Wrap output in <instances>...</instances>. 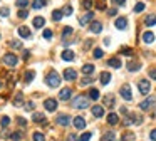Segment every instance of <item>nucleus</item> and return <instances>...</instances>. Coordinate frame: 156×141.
<instances>
[{"instance_id":"41","label":"nucleus","mask_w":156,"mask_h":141,"mask_svg":"<svg viewBox=\"0 0 156 141\" xmlns=\"http://www.w3.org/2000/svg\"><path fill=\"white\" fill-rule=\"evenodd\" d=\"M143 10H144V4H143V2H138V4L134 5V12L138 14V12H143Z\"/></svg>"},{"instance_id":"4","label":"nucleus","mask_w":156,"mask_h":141,"mask_svg":"<svg viewBox=\"0 0 156 141\" xmlns=\"http://www.w3.org/2000/svg\"><path fill=\"white\" fill-rule=\"evenodd\" d=\"M138 89H139V92H141L143 96H146V94L151 91V84H149V81L148 79H141L138 82Z\"/></svg>"},{"instance_id":"6","label":"nucleus","mask_w":156,"mask_h":141,"mask_svg":"<svg viewBox=\"0 0 156 141\" xmlns=\"http://www.w3.org/2000/svg\"><path fill=\"white\" fill-rule=\"evenodd\" d=\"M44 106H45V109H47L49 112H54L55 109H57V101H55V99H52V98H49V99H45V101H44Z\"/></svg>"},{"instance_id":"7","label":"nucleus","mask_w":156,"mask_h":141,"mask_svg":"<svg viewBox=\"0 0 156 141\" xmlns=\"http://www.w3.org/2000/svg\"><path fill=\"white\" fill-rule=\"evenodd\" d=\"M121 96H123L126 101H131V99H133V94H131V87H129V84H124V86L121 87Z\"/></svg>"},{"instance_id":"51","label":"nucleus","mask_w":156,"mask_h":141,"mask_svg":"<svg viewBox=\"0 0 156 141\" xmlns=\"http://www.w3.org/2000/svg\"><path fill=\"white\" fill-rule=\"evenodd\" d=\"M67 141H81V139L77 138V134H76V133H71L69 136H67Z\"/></svg>"},{"instance_id":"38","label":"nucleus","mask_w":156,"mask_h":141,"mask_svg":"<svg viewBox=\"0 0 156 141\" xmlns=\"http://www.w3.org/2000/svg\"><path fill=\"white\" fill-rule=\"evenodd\" d=\"M34 141H45V138H44V134H42V133L35 131V133H34Z\"/></svg>"},{"instance_id":"43","label":"nucleus","mask_w":156,"mask_h":141,"mask_svg":"<svg viewBox=\"0 0 156 141\" xmlns=\"http://www.w3.org/2000/svg\"><path fill=\"white\" fill-rule=\"evenodd\" d=\"M91 136H92V133H82L79 139L81 141H89V139H91Z\"/></svg>"},{"instance_id":"33","label":"nucleus","mask_w":156,"mask_h":141,"mask_svg":"<svg viewBox=\"0 0 156 141\" xmlns=\"http://www.w3.org/2000/svg\"><path fill=\"white\" fill-rule=\"evenodd\" d=\"M62 15H64V14H62V10H54V12H52V20L59 22L62 18Z\"/></svg>"},{"instance_id":"29","label":"nucleus","mask_w":156,"mask_h":141,"mask_svg":"<svg viewBox=\"0 0 156 141\" xmlns=\"http://www.w3.org/2000/svg\"><path fill=\"white\" fill-rule=\"evenodd\" d=\"M62 59H64V61H74V52L69 51V49L64 51V52H62Z\"/></svg>"},{"instance_id":"42","label":"nucleus","mask_w":156,"mask_h":141,"mask_svg":"<svg viewBox=\"0 0 156 141\" xmlns=\"http://www.w3.org/2000/svg\"><path fill=\"white\" fill-rule=\"evenodd\" d=\"M10 47H14V49H22V42L20 40H10Z\"/></svg>"},{"instance_id":"3","label":"nucleus","mask_w":156,"mask_h":141,"mask_svg":"<svg viewBox=\"0 0 156 141\" xmlns=\"http://www.w3.org/2000/svg\"><path fill=\"white\" fill-rule=\"evenodd\" d=\"M17 62H18L17 55L12 54V52H8V54L4 55V64L8 65V67H15V65H17Z\"/></svg>"},{"instance_id":"11","label":"nucleus","mask_w":156,"mask_h":141,"mask_svg":"<svg viewBox=\"0 0 156 141\" xmlns=\"http://www.w3.org/2000/svg\"><path fill=\"white\" fill-rule=\"evenodd\" d=\"M74 126H76L77 129H84V128H86V119H84L82 116H76V118H74Z\"/></svg>"},{"instance_id":"40","label":"nucleus","mask_w":156,"mask_h":141,"mask_svg":"<svg viewBox=\"0 0 156 141\" xmlns=\"http://www.w3.org/2000/svg\"><path fill=\"white\" fill-rule=\"evenodd\" d=\"M92 55H94L96 59H101L102 55H104V52H102V49H94V52H92Z\"/></svg>"},{"instance_id":"20","label":"nucleus","mask_w":156,"mask_h":141,"mask_svg":"<svg viewBox=\"0 0 156 141\" xmlns=\"http://www.w3.org/2000/svg\"><path fill=\"white\" fill-rule=\"evenodd\" d=\"M102 30V24L101 22H92L91 24V32L92 34H99Z\"/></svg>"},{"instance_id":"50","label":"nucleus","mask_w":156,"mask_h":141,"mask_svg":"<svg viewBox=\"0 0 156 141\" xmlns=\"http://www.w3.org/2000/svg\"><path fill=\"white\" fill-rule=\"evenodd\" d=\"M42 35H44V39H51V37H52V30L51 29H45Z\"/></svg>"},{"instance_id":"19","label":"nucleus","mask_w":156,"mask_h":141,"mask_svg":"<svg viewBox=\"0 0 156 141\" xmlns=\"http://www.w3.org/2000/svg\"><path fill=\"white\" fill-rule=\"evenodd\" d=\"M18 35L24 37V39H27V37H30V30L27 29L25 25H20L18 27Z\"/></svg>"},{"instance_id":"23","label":"nucleus","mask_w":156,"mask_h":141,"mask_svg":"<svg viewBox=\"0 0 156 141\" xmlns=\"http://www.w3.org/2000/svg\"><path fill=\"white\" fill-rule=\"evenodd\" d=\"M99 79H101V84H104V86H106V84H109V81H111V74L104 71V72H101Z\"/></svg>"},{"instance_id":"58","label":"nucleus","mask_w":156,"mask_h":141,"mask_svg":"<svg viewBox=\"0 0 156 141\" xmlns=\"http://www.w3.org/2000/svg\"><path fill=\"white\" fill-rule=\"evenodd\" d=\"M149 138H151V141H156V129H153L151 133H149Z\"/></svg>"},{"instance_id":"1","label":"nucleus","mask_w":156,"mask_h":141,"mask_svg":"<svg viewBox=\"0 0 156 141\" xmlns=\"http://www.w3.org/2000/svg\"><path fill=\"white\" fill-rule=\"evenodd\" d=\"M45 84H47L49 87H59V84H61V77H59V74L55 72V71H51V72L45 76Z\"/></svg>"},{"instance_id":"24","label":"nucleus","mask_w":156,"mask_h":141,"mask_svg":"<svg viewBox=\"0 0 156 141\" xmlns=\"http://www.w3.org/2000/svg\"><path fill=\"white\" fill-rule=\"evenodd\" d=\"M34 77H35V72H34V71H27V72L24 74V81H25V84H30Z\"/></svg>"},{"instance_id":"5","label":"nucleus","mask_w":156,"mask_h":141,"mask_svg":"<svg viewBox=\"0 0 156 141\" xmlns=\"http://www.w3.org/2000/svg\"><path fill=\"white\" fill-rule=\"evenodd\" d=\"M154 104H156V98H148V99H144V101L139 104V108H141L143 111H148V109H151Z\"/></svg>"},{"instance_id":"32","label":"nucleus","mask_w":156,"mask_h":141,"mask_svg":"<svg viewBox=\"0 0 156 141\" xmlns=\"http://www.w3.org/2000/svg\"><path fill=\"white\" fill-rule=\"evenodd\" d=\"M116 139V134L113 133V131H109V133H106L104 136L101 138V141H114Z\"/></svg>"},{"instance_id":"26","label":"nucleus","mask_w":156,"mask_h":141,"mask_svg":"<svg viewBox=\"0 0 156 141\" xmlns=\"http://www.w3.org/2000/svg\"><path fill=\"white\" fill-rule=\"evenodd\" d=\"M134 133H131V131H126V133H123V136H121V141H134Z\"/></svg>"},{"instance_id":"39","label":"nucleus","mask_w":156,"mask_h":141,"mask_svg":"<svg viewBox=\"0 0 156 141\" xmlns=\"http://www.w3.org/2000/svg\"><path fill=\"white\" fill-rule=\"evenodd\" d=\"M92 4H94L92 0H82V7L86 8V10H89V8L92 7Z\"/></svg>"},{"instance_id":"15","label":"nucleus","mask_w":156,"mask_h":141,"mask_svg":"<svg viewBox=\"0 0 156 141\" xmlns=\"http://www.w3.org/2000/svg\"><path fill=\"white\" fill-rule=\"evenodd\" d=\"M139 69H141V64H139V62H134V61L128 62V71H129V72H136Z\"/></svg>"},{"instance_id":"53","label":"nucleus","mask_w":156,"mask_h":141,"mask_svg":"<svg viewBox=\"0 0 156 141\" xmlns=\"http://www.w3.org/2000/svg\"><path fill=\"white\" fill-rule=\"evenodd\" d=\"M34 108H35V104H34L32 101L25 102V109H27V111H34Z\"/></svg>"},{"instance_id":"48","label":"nucleus","mask_w":156,"mask_h":141,"mask_svg":"<svg viewBox=\"0 0 156 141\" xmlns=\"http://www.w3.org/2000/svg\"><path fill=\"white\" fill-rule=\"evenodd\" d=\"M62 14H64V15H71V14H72V7H71V5H65L64 10H62Z\"/></svg>"},{"instance_id":"12","label":"nucleus","mask_w":156,"mask_h":141,"mask_svg":"<svg viewBox=\"0 0 156 141\" xmlns=\"http://www.w3.org/2000/svg\"><path fill=\"white\" fill-rule=\"evenodd\" d=\"M92 18H94V12H87L86 15H82V17L79 18V22H81V25H86V24H89Z\"/></svg>"},{"instance_id":"13","label":"nucleus","mask_w":156,"mask_h":141,"mask_svg":"<svg viewBox=\"0 0 156 141\" xmlns=\"http://www.w3.org/2000/svg\"><path fill=\"white\" fill-rule=\"evenodd\" d=\"M14 106H17V108H20V106H25V104H24V94H22V92H17V94H15Z\"/></svg>"},{"instance_id":"61","label":"nucleus","mask_w":156,"mask_h":141,"mask_svg":"<svg viewBox=\"0 0 156 141\" xmlns=\"http://www.w3.org/2000/svg\"><path fill=\"white\" fill-rule=\"evenodd\" d=\"M29 57H30V54H29V52L25 51V52H24V59H25V61H27V59H29Z\"/></svg>"},{"instance_id":"37","label":"nucleus","mask_w":156,"mask_h":141,"mask_svg":"<svg viewBox=\"0 0 156 141\" xmlns=\"http://www.w3.org/2000/svg\"><path fill=\"white\" fill-rule=\"evenodd\" d=\"M15 5H17L18 8H24V7H27V5H29V0H17V2H15Z\"/></svg>"},{"instance_id":"8","label":"nucleus","mask_w":156,"mask_h":141,"mask_svg":"<svg viewBox=\"0 0 156 141\" xmlns=\"http://www.w3.org/2000/svg\"><path fill=\"white\" fill-rule=\"evenodd\" d=\"M71 96H72V89H71V87H64V89L59 92V99H62V101L71 99Z\"/></svg>"},{"instance_id":"9","label":"nucleus","mask_w":156,"mask_h":141,"mask_svg":"<svg viewBox=\"0 0 156 141\" xmlns=\"http://www.w3.org/2000/svg\"><path fill=\"white\" fill-rule=\"evenodd\" d=\"M64 79L65 81H76L77 79V72L74 69H65L64 71Z\"/></svg>"},{"instance_id":"56","label":"nucleus","mask_w":156,"mask_h":141,"mask_svg":"<svg viewBox=\"0 0 156 141\" xmlns=\"http://www.w3.org/2000/svg\"><path fill=\"white\" fill-rule=\"evenodd\" d=\"M14 86H15V79H12V77H8V89H12Z\"/></svg>"},{"instance_id":"36","label":"nucleus","mask_w":156,"mask_h":141,"mask_svg":"<svg viewBox=\"0 0 156 141\" xmlns=\"http://www.w3.org/2000/svg\"><path fill=\"white\" fill-rule=\"evenodd\" d=\"M96 7L98 10H106V0H96Z\"/></svg>"},{"instance_id":"2","label":"nucleus","mask_w":156,"mask_h":141,"mask_svg":"<svg viewBox=\"0 0 156 141\" xmlns=\"http://www.w3.org/2000/svg\"><path fill=\"white\" fill-rule=\"evenodd\" d=\"M72 106L77 108V109H86L87 106H89V101H87L86 96H77V98L72 101Z\"/></svg>"},{"instance_id":"18","label":"nucleus","mask_w":156,"mask_h":141,"mask_svg":"<svg viewBox=\"0 0 156 141\" xmlns=\"http://www.w3.org/2000/svg\"><path fill=\"white\" fill-rule=\"evenodd\" d=\"M108 65H111V67H114V69H119L123 64H121V61H119L118 57H111V59L108 61Z\"/></svg>"},{"instance_id":"49","label":"nucleus","mask_w":156,"mask_h":141,"mask_svg":"<svg viewBox=\"0 0 156 141\" xmlns=\"http://www.w3.org/2000/svg\"><path fill=\"white\" fill-rule=\"evenodd\" d=\"M72 34V29L71 27H65L64 30H62V37H67V35H71Z\"/></svg>"},{"instance_id":"30","label":"nucleus","mask_w":156,"mask_h":141,"mask_svg":"<svg viewBox=\"0 0 156 141\" xmlns=\"http://www.w3.org/2000/svg\"><path fill=\"white\" fill-rule=\"evenodd\" d=\"M118 121H119L118 114H114V112H109L108 114V123L109 124H118Z\"/></svg>"},{"instance_id":"28","label":"nucleus","mask_w":156,"mask_h":141,"mask_svg":"<svg viewBox=\"0 0 156 141\" xmlns=\"http://www.w3.org/2000/svg\"><path fill=\"white\" fill-rule=\"evenodd\" d=\"M143 40H144L146 44H151L153 40H154V34L153 32H144L143 34Z\"/></svg>"},{"instance_id":"34","label":"nucleus","mask_w":156,"mask_h":141,"mask_svg":"<svg viewBox=\"0 0 156 141\" xmlns=\"http://www.w3.org/2000/svg\"><path fill=\"white\" fill-rule=\"evenodd\" d=\"M104 104L108 106V108H113V106H114V98H113V96H106V98H104Z\"/></svg>"},{"instance_id":"55","label":"nucleus","mask_w":156,"mask_h":141,"mask_svg":"<svg viewBox=\"0 0 156 141\" xmlns=\"http://www.w3.org/2000/svg\"><path fill=\"white\" fill-rule=\"evenodd\" d=\"M149 77H151V79H156V67L149 69Z\"/></svg>"},{"instance_id":"21","label":"nucleus","mask_w":156,"mask_h":141,"mask_svg":"<svg viewBox=\"0 0 156 141\" xmlns=\"http://www.w3.org/2000/svg\"><path fill=\"white\" fill-rule=\"evenodd\" d=\"M81 71H82V74L89 76V74H92V72H94V65H92V64H84Z\"/></svg>"},{"instance_id":"25","label":"nucleus","mask_w":156,"mask_h":141,"mask_svg":"<svg viewBox=\"0 0 156 141\" xmlns=\"http://www.w3.org/2000/svg\"><path fill=\"white\" fill-rule=\"evenodd\" d=\"M87 96H89V99H92V101H98L101 94H99L98 89H94V87H92V89H89V94H87Z\"/></svg>"},{"instance_id":"44","label":"nucleus","mask_w":156,"mask_h":141,"mask_svg":"<svg viewBox=\"0 0 156 141\" xmlns=\"http://www.w3.org/2000/svg\"><path fill=\"white\" fill-rule=\"evenodd\" d=\"M91 82H94L92 77H84V79L81 81V86H87V84H91Z\"/></svg>"},{"instance_id":"17","label":"nucleus","mask_w":156,"mask_h":141,"mask_svg":"<svg viewBox=\"0 0 156 141\" xmlns=\"http://www.w3.org/2000/svg\"><path fill=\"white\" fill-rule=\"evenodd\" d=\"M32 119L35 121V123H44V124H45V121H47V118H45V114H40V112H34Z\"/></svg>"},{"instance_id":"14","label":"nucleus","mask_w":156,"mask_h":141,"mask_svg":"<svg viewBox=\"0 0 156 141\" xmlns=\"http://www.w3.org/2000/svg\"><path fill=\"white\" fill-rule=\"evenodd\" d=\"M116 27H118L119 30H124V29L128 27V18H126V17H119V18L116 20Z\"/></svg>"},{"instance_id":"22","label":"nucleus","mask_w":156,"mask_h":141,"mask_svg":"<svg viewBox=\"0 0 156 141\" xmlns=\"http://www.w3.org/2000/svg\"><path fill=\"white\" fill-rule=\"evenodd\" d=\"M45 5H47V0H34V2H32V7L35 8V10L45 7Z\"/></svg>"},{"instance_id":"57","label":"nucleus","mask_w":156,"mask_h":141,"mask_svg":"<svg viewBox=\"0 0 156 141\" xmlns=\"http://www.w3.org/2000/svg\"><path fill=\"white\" fill-rule=\"evenodd\" d=\"M108 14L111 15V17H114V15L118 14V10H116V8H109V10H108Z\"/></svg>"},{"instance_id":"59","label":"nucleus","mask_w":156,"mask_h":141,"mask_svg":"<svg viewBox=\"0 0 156 141\" xmlns=\"http://www.w3.org/2000/svg\"><path fill=\"white\" fill-rule=\"evenodd\" d=\"M17 119H18V124H20V126H25L27 124V121L24 119V118H17Z\"/></svg>"},{"instance_id":"35","label":"nucleus","mask_w":156,"mask_h":141,"mask_svg":"<svg viewBox=\"0 0 156 141\" xmlns=\"http://www.w3.org/2000/svg\"><path fill=\"white\" fill-rule=\"evenodd\" d=\"M121 54H123V55H133V52H134V51H133V49H131V47H121Z\"/></svg>"},{"instance_id":"16","label":"nucleus","mask_w":156,"mask_h":141,"mask_svg":"<svg viewBox=\"0 0 156 141\" xmlns=\"http://www.w3.org/2000/svg\"><path fill=\"white\" fill-rule=\"evenodd\" d=\"M92 116L94 118H102L104 116V108L102 106H94L92 108Z\"/></svg>"},{"instance_id":"46","label":"nucleus","mask_w":156,"mask_h":141,"mask_svg":"<svg viewBox=\"0 0 156 141\" xmlns=\"http://www.w3.org/2000/svg\"><path fill=\"white\" fill-rule=\"evenodd\" d=\"M8 124H10V118H8V116H4V118H2V126L7 128Z\"/></svg>"},{"instance_id":"10","label":"nucleus","mask_w":156,"mask_h":141,"mask_svg":"<svg viewBox=\"0 0 156 141\" xmlns=\"http://www.w3.org/2000/svg\"><path fill=\"white\" fill-rule=\"evenodd\" d=\"M57 124H61V126H69V124H71V118L67 114H59L57 116Z\"/></svg>"},{"instance_id":"60","label":"nucleus","mask_w":156,"mask_h":141,"mask_svg":"<svg viewBox=\"0 0 156 141\" xmlns=\"http://www.w3.org/2000/svg\"><path fill=\"white\" fill-rule=\"evenodd\" d=\"M113 2L116 5H124V4H126V0H113Z\"/></svg>"},{"instance_id":"47","label":"nucleus","mask_w":156,"mask_h":141,"mask_svg":"<svg viewBox=\"0 0 156 141\" xmlns=\"http://www.w3.org/2000/svg\"><path fill=\"white\" fill-rule=\"evenodd\" d=\"M10 138H12L14 141H20V139H22V133H20V131H17V133H14Z\"/></svg>"},{"instance_id":"52","label":"nucleus","mask_w":156,"mask_h":141,"mask_svg":"<svg viewBox=\"0 0 156 141\" xmlns=\"http://www.w3.org/2000/svg\"><path fill=\"white\" fill-rule=\"evenodd\" d=\"M18 18H25L27 17V15H29V12H27V10H24V8H22V10H18Z\"/></svg>"},{"instance_id":"54","label":"nucleus","mask_w":156,"mask_h":141,"mask_svg":"<svg viewBox=\"0 0 156 141\" xmlns=\"http://www.w3.org/2000/svg\"><path fill=\"white\" fill-rule=\"evenodd\" d=\"M0 15H2V17H8V8L2 7V8H0Z\"/></svg>"},{"instance_id":"31","label":"nucleus","mask_w":156,"mask_h":141,"mask_svg":"<svg viewBox=\"0 0 156 141\" xmlns=\"http://www.w3.org/2000/svg\"><path fill=\"white\" fill-rule=\"evenodd\" d=\"M144 24H146L148 27L156 25V15H148V17L144 18Z\"/></svg>"},{"instance_id":"27","label":"nucleus","mask_w":156,"mask_h":141,"mask_svg":"<svg viewBox=\"0 0 156 141\" xmlns=\"http://www.w3.org/2000/svg\"><path fill=\"white\" fill-rule=\"evenodd\" d=\"M45 25V18L44 17H35L34 18V27H37V29H40V27Z\"/></svg>"},{"instance_id":"45","label":"nucleus","mask_w":156,"mask_h":141,"mask_svg":"<svg viewBox=\"0 0 156 141\" xmlns=\"http://www.w3.org/2000/svg\"><path fill=\"white\" fill-rule=\"evenodd\" d=\"M91 45H92V39H87L86 42H84V51H89V49H91Z\"/></svg>"}]
</instances>
